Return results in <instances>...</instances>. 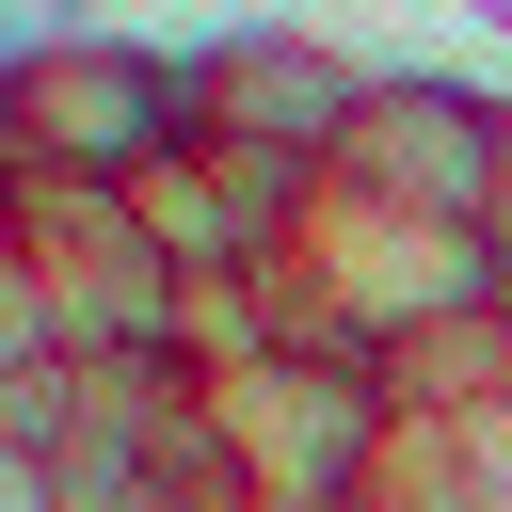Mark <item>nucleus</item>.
<instances>
[{
	"mask_svg": "<svg viewBox=\"0 0 512 512\" xmlns=\"http://www.w3.org/2000/svg\"><path fill=\"white\" fill-rule=\"evenodd\" d=\"M0 144H16V176L144 192L160 160H192V144H208V96H192V64H160V48L64 32V48H32V64L0 80Z\"/></svg>",
	"mask_w": 512,
	"mask_h": 512,
	"instance_id": "nucleus-1",
	"label": "nucleus"
},
{
	"mask_svg": "<svg viewBox=\"0 0 512 512\" xmlns=\"http://www.w3.org/2000/svg\"><path fill=\"white\" fill-rule=\"evenodd\" d=\"M0 224L32 240V272H48V304H64V352H80V368L192 352V272H176V240L144 224V192L16 176V208H0Z\"/></svg>",
	"mask_w": 512,
	"mask_h": 512,
	"instance_id": "nucleus-2",
	"label": "nucleus"
},
{
	"mask_svg": "<svg viewBox=\"0 0 512 512\" xmlns=\"http://www.w3.org/2000/svg\"><path fill=\"white\" fill-rule=\"evenodd\" d=\"M208 432H224L256 512H352L384 432H400V400L352 352H240V368H208Z\"/></svg>",
	"mask_w": 512,
	"mask_h": 512,
	"instance_id": "nucleus-3",
	"label": "nucleus"
},
{
	"mask_svg": "<svg viewBox=\"0 0 512 512\" xmlns=\"http://www.w3.org/2000/svg\"><path fill=\"white\" fill-rule=\"evenodd\" d=\"M288 272H304V304L336 320V352H400V336H432V320L512 304L496 256H480V224H432V208H384V192H336V176H320Z\"/></svg>",
	"mask_w": 512,
	"mask_h": 512,
	"instance_id": "nucleus-4",
	"label": "nucleus"
},
{
	"mask_svg": "<svg viewBox=\"0 0 512 512\" xmlns=\"http://www.w3.org/2000/svg\"><path fill=\"white\" fill-rule=\"evenodd\" d=\"M496 160H512V128H496L464 80H368V112H352V144H336L320 176H336V192H384V208H432V224H480Z\"/></svg>",
	"mask_w": 512,
	"mask_h": 512,
	"instance_id": "nucleus-5",
	"label": "nucleus"
},
{
	"mask_svg": "<svg viewBox=\"0 0 512 512\" xmlns=\"http://www.w3.org/2000/svg\"><path fill=\"white\" fill-rule=\"evenodd\" d=\"M192 96H208V144H256V160H336L352 144V112H368V80L336 64V48H304V32H240V48H208L192 64Z\"/></svg>",
	"mask_w": 512,
	"mask_h": 512,
	"instance_id": "nucleus-6",
	"label": "nucleus"
},
{
	"mask_svg": "<svg viewBox=\"0 0 512 512\" xmlns=\"http://www.w3.org/2000/svg\"><path fill=\"white\" fill-rule=\"evenodd\" d=\"M0 512H64V464H32L16 432H0Z\"/></svg>",
	"mask_w": 512,
	"mask_h": 512,
	"instance_id": "nucleus-7",
	"label": "nucleus"
},
{
	"mask_svg": "<svg viewBox=\"0 0 512 512\" xmlns=\"http://www.w3.org/2000/svg\"><path fill=\"white\" fill-rule=\"evenodd\" d=\"M480 256H496V288H512V160H496V192H480Z\"/></svg>",
	"mask_w": 512,
	"mask_h": 512,
	"instance_id": "nucleus-8",
	"label": "nucleus"
}]
</instances>
